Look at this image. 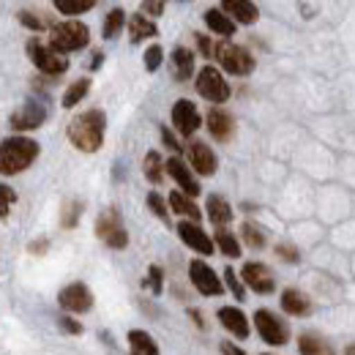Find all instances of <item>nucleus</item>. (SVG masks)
I'll list each match as a JSON object with an SVG mask.
<instances>
[{
	"mask_svg": "<svg viewBox=\"0 0 355 355\" xmlns=\"http://www.w3.org/2000/svg\"><path fill=\"white\" fill-rule=\"evenodd\" d=\"M36 159H39V145L28 137H11V139H3V145H0L3 175H17V173L28 170Z\"/></svg>",
	"mask_w": 355,
	"mask_h": 355,
	"instance_id": "f03ea898",
	"label": "nucleus"
},
{
	"mask_svg": "<svg viewBox=\"0 0 355 355\" xmlns=\"http://www.w3.org/2000/svg\"><path fill=\"white\" fill-rule=\"evenodd\" d=\"M83 216V202H66L63 205V216H60V224L66 227V230H71L77 219Z\"/></svg>",
	"mask_w": 355,
	"mask_h": 355,
	"instance_id": "f704fd0d",
	"label": "nucleus"
},
{
	"mask_svg": "<svg viewBox=\"0 0 355 355\" xmlns=\"http://www.w3.org/2000/svg\"><path fill=\"white\" fill-rule=\"evenodd\" d=\"M276 254H279L282 263H290V266L301 263V252H298L293 243H276Z\"/></svg>",
	"mask_w": 355,
	"mask_h": 355,
	"instance_id": "e433bc0d",
	"label": "nucleus"
},
{
	"mask_svg": "<svg viewBox=\"0 0 355 355\" xmlns=\"http://www.w3.org/2000/svg\"><path fill=\"white\" fill-rule=\"evenodd\" d=\"M197 93L205 98V101H214V104H224L230 98V85L222 77L219 69H214L211 63L200 69L197 74Z\"/></svg>",
	"mask_w": 355,
	"mask_h": 355,
	"instance_id": "6e6552de",
	"label": "nucleus"
},
{
	"mask_svg": "<svg viewBox=\"0 0 355 355\" xmlns=\"http://www.w3.org/2000/svg\"><path fill=\"white\" fill-rule=\"evenodd\" d=\"M219 322H222L224 328L232 334V336H238V339H246L249 336V320H246V314L241 309H232V306H222L219 309Z\"/></svg>",
	"mask_w": 355,
	"mask_h": 355,
	"instance_id": "a211bd4d",
	"label": "nucleus"
},
{
	"mask_svg": "<svg viewBox=\"0 0 355 355\" xmlns=\"http://www.w3.org/2000/svg\"><path fill=\"white\" fill-rule=\"evenodd\" d=\"M170 208H173L175 214H180V216H189V219H191L194 224L202 219L200 208H197L191 200H186L183 194H178V191H173V194H170Z\"/></svg>",
	"mask_w": 355,
	"mask_h": 355,
	"instance_id": "cd10ccee",
	"label": "nucleus"
},
{
	"mask_svg": "<svg viewBox=\"0 0 355 355\" xmlns=\"http://www.w3.org/2000/svg\"><path fill=\"white\" fill-rule=\"evenodd\" d=\"M298 350H301V355H336L325 339H320L314 334H301L298 336Z\"/></svg>",
	"mask_w": 355,
	"mask_h": 355,
	"instance_id": "393cba45",
	"label": "nucleus"
},
{
	"mask_svg": "<svg viewBox=\"0 0 355 355\" xmlns=\"http://www.w3.org/2000/svg\"><path fill=\"white\" fill-rule=\"evenodd\" d=\"M208 132L214 139H219V142H227L232 132H235V123H232V115L222 110V107H214V110H208Z\"/></svg>",
	"mask_w": 355,
	"mask_h": 355,
	"instance_id": "dca6fc26",
	"label": "nucleus"
},
{
	"mask_svg": "<svg viewBox=\"0 0 355 355\" xmlns=\"http://www.w3.org/2000/svg\"><path fill=\"white\" fill-rule=\"evenodd\" d=\"M96 235H98V241H104L110 249H126V243H129L126 227H123V222H121V216H118L115 208H107V211L98 214V219H96Z\"/></svg>",
	"mask_w": 355,
	"mask_h": 355,
	"instance_id": "423d86ee",
	"label": "nucleus"
},
{
	"mask_svg": "<svg viewBox=\"0 0 355 355\" xmlns=\"http://www.w3.org/2000/svg\"><path fill=\"white\" fill-rule=\"evenodd\" d=\"M0 194H3V205H0V216L6 219L8 211H11V202H14V191L8 186H0Z\"/></svg>",
	"mask_w": 355,
	"mask_h": 355,
	"instance_id": "37998d69",
	"label": "nucleus"
},
{
	"mask_svg": "<svg viewBox=\"0 0 355 355\" xmlns=\"http://www.w3.org/2000/svg\"><path fill=\"white\" fill-rule=\"evenodd\" d=\"M167 175L175 178V183L183 189V194H189V197H197L200 194V183L194 180V175L189 173V167L180 162V159H167Z\"/></svg>",
	"mask_w": 355,
	"mask_h": 355,
	"instance_id": "f3484780",
	"label": "nucleus"
},
{
	"mask_svg": "<svg viewBox=\"0 0 355 355\" xmlns=\"http://www.w3.org/2000/svg\"><path fill=\"white\" fill-rule=\"evenodd\" d=\"M104 63V55L101 52H93V60H90V69H98Z\"/></svg>",
	"mask_w": 355,
	"mask_h": 355,
	"instance_id": "09e8293b",
	"label": "nucleus"
},
{
	"mask_svg": "<svg viewBox=\"0 0 355 355\" xmlns=\"http://www.w3.org/2000/svg\"><path fill=\"white\" fill-rule=\"evenodd\" d=\"M178 235H180V241H183L189 249H194L197 254H214V249H216V241H211V235L202 232V227L194 222L178 224Z\"/></svg>",
	"mask_w": 355,
	"mask_h": 355,
	"instance_id": "f8f14e48",
	"label": "nucleus"
},
{
	"mask_svg": "<svg viewBox=\"0 0 355 355\" xmlns=\"http://www.w3.org/2000/svg\"><path fill=\"white\" fill-rule=\"evenodd\" d=\"M28 55H31L33 66H36L39 71L49 74V77H58V74H63V71L69 69V58H63L55 46L42 44V42H36V39L28 42Z\"/></svg>",
	"mask_w": 355,
	"mask_h": 355,
	"instance_id": "0eeeda50",
	"label": "nucleus"
},
{
	"mask_svg": "<svg viewBox=\"0 0 355 355\" xmlns=\"http://www.w3.org/2000/svg\"><path fill=\"white\" fill-rule=\"evenodd\" d=\"M58 328L66 331V334H74V336L83 334V325H80L77 320H71V317H58Z\"/></svg>",
	"mask_w": 355,
	"mask_h": 355,
	"instance_id": "a19ab883",
	"label": "nucleus"
},
{
	"mask_svg": "<svg viewBox=\"0 0 355 355\" xmlns=\"http://www.w3.org/2000/svg\"><path fill=\"white\" fill-rule=\"evenodd\" d=\"M194 39H197V44H200V52L205 55V58H216V46L208 36H202V33H194Z\"/></svg>",
	"mask_w": 355,
	"mask_h": 355,
	"instance_id": "ea45409f",
	"label": "nucleus"
},
{
	"mask_svg": "<svg viewBox=\"0 0 355 355\" xmlns=\"http://www.w3.org/2000/svg\"><path fill=\"white\" fill-rule=\"evenodd\" d=\"M58 304H60L66 311H77V314H83V311H88L90 306H93V293H90L83 282H74V284H69V287L60 290Z\"/></svg>",
	"mask_w": 355,
	"mask_h": 355,
	"instance_id": "ddd939ff",
	"label": "nucleus"
},
{
	"mask_svg": "<svg viewBox=\"0 0 355 355\" xmlns=\"http://www.w3.org/2000/svg\"><path fill=\"white\" fill-rule=\"evenodd\" d=\"M254 328L263 336V342L270 345V347H282V345L290 342V325L282 317H276L273 311L268 309L254 311Z\"/></svg>",
	"mask_w": 355,
	"mask_h": 355,
	"instance_id": "39448f33",
	"label": "nucleus"
},
{
	"mask_svg": "<svg viewBox=\"0 0 355 355\" xmlns=\"http://www.w3.org/2000/svg\"><path fill=\"white\" fill-rule=\"evenodd\" d=\"M129 33H132L134 44H139L142 39H153V36H159V28H156L150 19H145V14H134L132 22H129Z\"/></svg>",
	"mask_w": 355,
	"mask_h": 355,
	"instance_id": "a878e982",
	"label": "nucleus"
},
{
	"mask_svg": "<svg viewBox=\"0 0 355 355\" xmlns=\"http://www.w3.org/2000/svg\"><path fill=\"white\" fill-rule=\"evenodd\" d=\"M104 132H107V115L101 110H85L69 123V139L77 150L83 153H96L104 145Z\"/></svg>",
	"mask_w": 355,
	"mask_h": 355,
	"instance_id": "f257e3e1",
	"label": "nucleus"
},
{
	"mask_svg": "<svg viewBox=\"0 0 355 355\" xmlns=\"http://www.w3.org/2000/svg\"><path fill=\"white\" fill-rule=\"evenodd\" d=\"M189 162H191V167L200 173V175H214L216 173V153L211 150V145L208 142H202V139H194V142H189Z\"/></svg>",
	"mask_w": 355,
	"mask_h": 355,
	"instance_id": "2eb2a0df",
	"label": "nucleus"
},
{
	"mask_svg": "<svg viewBox=\"0 0 355 355\" xmlns=\"http://www.w3.org/2000/svg\"><path fill=\"white\" fill-rule=\"evenodd\" d=\"M164 170H167V164H162V156H159L156 150H150V153L145 156V162H142V173H145V178H148L150 183H162Z\"/></svg>",
	"mask_w": 355,
	"mask_h": 355,
	"instance_id": "c85d7f7f",
	"label": "nucleus"
},
{
	"mask_svg": "<svg viewBox=\"0 0 355 355\" xmlns=\"http://www.w3.org/2000/svg\"><path fill=\"white\" fill-rule=\"evenodd\" d=\"M173 123H175V129L183 137H191V134L200 129V112H197V107L189 101V98H180L175 101V107H173Z\"/></svg>",
	"mask_w": 355,
	"mask_h": 355,
	"instance_id": "4468645a",
	"label": "nucleus"
},
{
	"mask_svg": "<svg viewBox=\"0 0 355 355\" xmlns=\"http://www.w3.org/2000/svg\"><path fill=\"white\" fill-rule=\"evenodd\" d=\"M282 309L287 311V314H293V317H304V314H309L311 301L301 293V290L290 287V290L282 293Z\"/></svg>",
	"mask_w": 355,
	"mask_h": 355,
	"instance_id": "aec40b11",
	"label": "nucleus"
},
{
	"mask_svg": "<svg viewBox=\"0 0 355 355\" xmlns=\"http://www.w3.org/2000/svg\"><path fill=\"white\" fill-rule=\"evenodd\" d=\"M148 205H150V211L162 219L164 224H170V211H167V202H164V197L159 194V191H150L148 194Z\"/></svg>",
	"mask_w": 355,
	"mask_h": 355,
	"instance_id": "72a5a7b5",
	"label": "nucleus"
},
{
	"mask_svg": "<svg viewBox=\"0 0 355 355\" xmlns=\"http://www.w3.org/2000/svg\"><path fill=\"white\" fill-rule=\"evenodd\" d=\"M224 279H227V287L235 293V298L243 301V284L238 282V273H232V268H227V270H224Z\"/></svg>",
	"mask_w": 355,
	"mask_h": 355,
	"instance_id": "58836bf2",
	"label": "nucleus"
},
{
	"mask_svg": "<svg viewBox=\"0 0 355 355\" xmlns=\"http://www.w3.org/2000/svg\"><path fill=\"white\" fill-rule=\"evenodd\" d=\"M19 22H22L25 28H31V31H42V28H44V22H42L39 17H33L31 11H19Z\"/></svg>",
	"mask_w": 355,
	"mask_h": 355,
	"instance_id": "79ce46f5",
	"label": "nucleus"
},
{
	"mask_svg": "<svg viewBox=\"0 0 355 355\" xmlns=\"http://www.w3.org/2000/svg\"><path fill=\"white\" fill-rule=\"evenodd\" d=\"M222 355H246L241 347H235L232 342H222Z\"/></svg>",
	"mask_w": 355,
	"mask_h": 355,
	"instance_id": "49530a36",
	"label": "nucleus"
},
{
	"mask_svg": "<svg viewBox=\"0 0 355 355\" xmlns=\"http://www.w3.org/2000/svg\"><path fill=\"white\" fill-rule=\"evenodd\" d=\"M202 19H205V25H208L214 33H219V36H235V22L224 14L222 8H208V11L202 14Z\"/></svg>",
	"mask_w": 355,
	"mask_h": 355,
	"instance_id": "4be33fe9",
	"label": "nucleus"
},
{
	"mask_svg": "<svg viewBox=\"0 0 355 355\" xmlns=\"http://www.w3.org/2000/svg\"><path fill=\"white\" fill-rule=\"evenodd\" d=\"M123 22H126V11L123 8H112L107 14V19H104V39H115L118 31L123 28Z\"/></svg>",
	"mask_w": 355,
	"mask_h": 355,
	"instance_id": "c756f323",
	"label": "nucleus"
},
{
	"mask_svg": "<svg viewBox=\"0 0 355 355\" xmlns=\"http://www.w3.org/2000/svg\"><path fill=\"white\" fill-rule=\"evenodd\" d=\"M162 139H164V145H167V148H173L175 153H180V150H183V145H178L175 137H173V134L167 132V129H162Z\"/></svg>",
	"mask_w": 355,
	"mask_h": 355,
	"instance_id": "a18cd8bd",
	"label": "nucleus"
},
{
	"mask_svg": "<svg viewBox=\"0 0 355 355\" xmlns=\"http://www.w3.org/2000/svg\"><path fill=\"white\" fill-rule=\"evenodd\" d=\"M241 235H243V241H246L252 249H263V246H266V232H263L257 224L246 222L241 227Z\"/></svg>",
	"mask_w": 355,
	"mask_h": 355,
	"instance_id": "473e14b6",
	"label": "nucleus"
},
{
	"mask_svg": "<svg viewBox=\"0 0 355 355\" xmlns=\"http://www.w3.org/2000/svg\"><path fill=\"white\" fill-rule=\"evenodd\" d=\"M28 249H31V252H33V254H42V252H44V249H46V241H39V243H36V241H33V243H31V246H28Z\"/></svg>",
	"mask_w": 355,
	"mask_h": 355,
	"instance_id": "de8ad7c7",
	"label": "nucleus"
},
{
	"mask_svg": "<svg viewBox=\"0 0 355 355\" xmlns=\"http://www.w3.org/2000/svg\"><path fill=\"white\" fill-rule=\"evenodd\" d=\"M263 355H268V353H263Z\"/></svg>",
	"mask_w": 355,
	"mask_h": 355,
	"instance_id": "3c124183",
	"label": "nucleus"
},
{
	"mask_svg": "<svg viewBox=\"0 0 355 355\" xmlns=\"http://www.w3.org/2000/svg\"><path fill=\"white\" fill-rule=\"evenodd\" d=\"M205 208H208V216H211V222L224 227L227 222H232V208H230V202L219 197V194H211L208 197V202H205Z\"/></svg>",
	"mask_w": 355,
	"mask_h": 355,
	"instance_id": "5701e85b",
	"label": "nucleus"
},
{
	"mask_svg": "<svg viewBox=\"0 0 355 355\" xmlns=\"http://www.w3.org/2000/svg\"><path fill=\"white\" fill-rule=\"evenodd\" d=\"M159 66H162V46L159 44L148 46V52H145V69L148 71H156Z\"/></svg>",
	"mask_w": 355,
	"mask_h": 355,
	"instance_id": "4c0bfd02",
	"label": "nucleus"
},
{
	"mask_svg": "<svg viewBox=\"0 0 355 355\" xmlns=\"http://www.w3.org/2000/svg\"><path fill=\"white\" fill-rule=\"evenodd\" d=\"M216 60L222 63V69L227 74H235V77H246V74H252V69H254L252 52H249L246 46L230 44V42H224V44L216 46Z\"/></svg>",
	"mask_w": 355,
	"mask_h": 355,
	"instance_id": "20e7f679",
	"label": "nucleus"
},
{
	"mask_svg": "<svg viewBox=\"0 0 355 355\" xmlns=\"http://www.w3.org/2000/svg\"><path fill=\"white\" fill-rule=\"evenodd\" d=\"M88 42H90V31H88V25L80 22V19L58 22V25H52V31H49V46H55L60 55L77 52V49L88 46Z\"/></svg>",
	"mask_w": 355,
	"mask_h": 355,
	"instance_id": "7ed1b4c3",
	"label": "nucleus"
},
{
	"mask_svg": "<svg viewBox=\"0 0 355 355\" xmlns=\"http://www.w3.org/2000/svg\"><path fill=\"white\" fill-rule=\"evenodd\" d=\"M345 355H355V345H347V347H345Z\"/></svg>",
	"mask_w": 355,
	"mask_h": 355,
	"instance_id": "8fccbe9b",
	"label": "nucleus"
},
{
	"mask_svg": "<svg viewBox=\"0 0 355 355\" xmlns=\"http://www.w3.org/2000/svg\"><path fill=\"white\" fill-rule=\"evenodd\" d=\"M241 279H243L246 287H252L260 295H270L276 290V279H273V273L266 263H246L241 270Z\"/></svg>",
	"mask_w": 355,
	"mask_h": 355,
	"instance_id": "9d476101",
	"label": "nucleus"
},
{
	"mask_svg": "<svg viewBox=\"0 0 355 355\" xmlns=\"http://www.w3.org/2000/svg\"><path fill=\"white\" fill-rule=\"evenodd\" d=\"M44 121H46V107L39 104V101H28V104H22L11 115V126L17 132H33V129L44 126Z\"/></svg>",
	"mask_w": 355,
	"mask_h": 355,
	"instance_id": "9b49d317",
	"label": "nucleus"
},
{
	"mask_svg": "<svg viewBox=\"0 0 355 355\" xmlns=\"http://www.w3.org/2000/svg\"><path fill=\"white\" fill-rule=\"evenodd\" d=\"M162 11H164V3H159V0H156V3H142V14H153V17H159Z\"/></svg>",
	"mask_w": 355,
	"mask_h": 355,
	"instance_id": "c03bdc74",
	"label": "nucleus"
},
{
	"mask_svg": "<svg viewBox=\"0 0 355 355\" xmlns=\"http://www.w3.org/2000/svg\"><path fill=\"white\" fill-rule=\"evenodd\" d=\"M173 71H175V80L178 83H186L194 71V55L186 49V46H175L173 49Z\"/></svg>",
	"mask_w": 355,
	"mask_h": 355,
	"instance_id": "412c9836",
	"label": "nucleus"
},
{
	"mask_svg": "<svg viewBox=\"0 0 355 355\" xmlns=\"http://www.w3.org/2000/svg\"><path fill=\"white\" fill-rule=\"evenodd\" d=\"M142 287H148L153 295H162V268L159 266H150L148 276L142 279Z\"/></svg>",
	"mask_w": 355,
	"mask_h": 355,
	"instance_id": "c9c22d12",
	"label": "nucleus"
},
{
	"mask_svg": "<svg viewBox=\"0 0 355 355\" xmlns=\"http://www.w3.org/2000/svg\"><path fill=\"white\" fill-rule=\"evenodd\" d=\"M189 279H191V284L197 287V293H202V295H222L224 293L222 279L214 273V268L208 266V263H202V260H191V266H189Z\"/></svg>",
	"mask_w": 355,
	"mask_h": 355,
	"instance_id": "1a4fd4ad",
	"label": "nucleus"
},
{
	"mask_svg": "<svg viewBox=\"0 0 355 355\" xmlns=\"http://www.w3.org/2000/svg\"><path fill=\"white\" fill-rule=\"evenodd\" d=\"M129 350L132 355H159V345L145 331H129Z\"/></svg>",
	"mask_w": 355,
	"mask_h": 355,
	"instance_id": "b1692460",
	"label": "nucleus"
},
{
	"mask_svg": "<svg viewBox=\"0 0 355 355\" xmlns=\"http://www.w3.org/2000/svg\"><path fill=\"white\" fill-rule=\"evenodd\" d=\"M96 3L93 0H55V8L60 11V14H85V11H90Z\"/></svg>",
	"mask_w": 355,
	"mask_h": 355,
	"instance_id": "2f4dec72",
	"label": "nucleus"
},
{
	"mask_svg": "<svg viewBox=\"0 0 355 355\" xmlns=\"http://www.w3.org/2000/svg\"><path fill=\"white\" fill-rule=\"evenodd\" d=\"M216 246L222 249V254L224 257H241V243L232 238V232H227V230H219L216 232Z\"/></svg>",
	"mask_w": 355,
	"mask_h": 355,
	"instance_id": "7c9ffc66",
	"label": "nucleus"
},
{
	"mask_svg": "<svg viewBox=\"0 0 355 355\" xmlns=\"http://www.w3.org/2000/svg\"><path fill=\"white\" fill-rule=\"evenodd\" d=\"M222 11L232 14V22H241V25H254L260 17V8L254 3H243V0H224Z\"/></svg>",
	"mask_w": 355,
	"mask_h": 355,
	"instance_id": "6ab92c4d",
	"label": "nucleus"
},
{
	"mask_svg": "<svg viewBox=\"0 0 355 355\" xmlns=\"http://www.w3.org/2000/svg\"><path fill=\"white\" fill-rule=\"evenodd\" d=\"M88 90H90V80L88 77H80L77 83H71V85L66 88V93H63V107H66V110L77 107V104L88 96Z\"/></svg>",
	"mask_w": 355,
	"mask_h": 355,
	"instance_id": "bb28decb",
	"label": "nucleus"
}]
</instances>
